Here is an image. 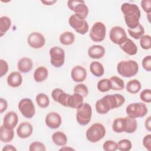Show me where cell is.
I'll return each instance as SVG.
<instances>
[{"mask_svg":"<svg viewBox=\"0 0 151 151\" xmlns=\"http://www.w3.org/2000/svg\"><path fill=\"white\" fill-rule=\"evenodd\" d=\"M50 63L55 68L63 66L65 62L64 50L60 47L54 46L50 48Z\"/></svg>","mask_w":151,"mask_h":151,"instance_id":"cell-8","label":"cell"},{"mask_svg":"<svg viewBox=\"0 0 151 151\" xmlns=\"http://www.w3.org/2000/svg\"><path fill=\"white\" fill-rule=\"evenodd\" d=\"M140 82L137 79H133L128 81L126 84V88L127 91L132 94L137 93L141 89Z\"/></svg>","mask_w":151,"mask_h":151,"instance_id":"cell-31","label":"cell"},{"mask_svg":"<svg viewBox=\"0 0 151 151\" xmlns=\"http://www.w3.org/2000/svg\"><path fill=\"white\" fill-rule=\"evenodd\" d=\"M45 123L50 129H55L61 126L62 119L60 115L57 112H50L45 117Z\"/></svg>","mask_w":151,"mask_h":151,"instance_id":"cell-13","label":"cell"},{"mask_svg":"<svg viewBox=\"0 0 151 151\" xmlns=\"http://www.w3.org/2000/svg\"><path fill=\"white\" fill-rule=\"evenodd\" d=\"M18 122V116L14 111L8 112L3 119V125L6 128L14 129Z\"/></svg>","mask_w":151,"mask_h":151,"instance_id":"cell-18","label":"cell"},{"mask_svg":"<svg viewBox=\"0 0 151 151\" xmlns=\"http://www.w3.org/2000/svg\"><path fill=\"white\" fill-rule=\"evenodd\" d=\"M120 9L124 15L125 23L129 28H134L140 24L141 12L137 5L125 2L121 5Z\"/></svg>","mask_w":151,"mask_h":151,"instance_id":"cell-1","label":"cell"},{"mask_svg":"<svg viewBox=\"0 0 151 151\" xmlns=\"http://www.w3.org/2000/svg\"><path fill=\"white\" fill-rule=\"evenodd\" d=\"M117 71L120 76L124 77H132L138 73L139 64L132 60L121 61L117 65Z\"/></svg>","mask_w":151,"mask_h":151,"instance_id":"cell-2","label":"cell"},{"mask_svg":"<svg viewBox=\"0 0 151 151\" xmlns=\"http://www.w3.org/2000/svg\"><path fill=\"white\" fill-rule=\"evenodd\" d=\"M143 146L148 150H151V134L146 135L143 139Z\"/></svg>","mask_w":151,"mask_h":151,"instance_id":"cell-47","label":"cell"},{"mask_svg":"<svg viewBox=\"0 0 151 151\" xmlns=\"http://www.w3.org/2000/svg\"><path fill=\"white\" fill-rule=\"evenodd\" d=\"M92 108L91 105L87 103H83V105L77 109L76 120L81 126L88 124L91 119Z\"/></svg>","mask_w":151,"mask_h":151,"instance_id":"cell-4","label":"cell"},{"mask_svg":"<svg viewBox=\"0 0 151 151\" xmlns=\"http://www.w3.org/2000/svg\"><path fill=\"white\" fill-rule=\"evenodd\" d=\"M126 117H119L114 119L112 124L113 130L117 133H120L126 131Z\"/></svg>","mask_w":151,"mask_h":151,"instance_id":"cell-25","label":"cell"},{"mask_svg":"<svg viewBox=\"0 0 151 151\" xmlns=\"http://www.w3.org/2000/svg\"><path fill=\"white\" fill-rule=\"evenodd\" d=\"M84 97L77 93H74L70 95L67 101L68 107L72 109H78L83 104Z\"/></svg>","mask_w":151,"mask_h":151,"instance_id":"cell-23","label":"cell"},{"mask_svg":"<svg viewBox=\"0 0 151 151\" xmlns=\"http://www.w3.org/2000/svg\"><path fill=\"white\" fill-rule=\"evenodd\" d=\"M90 71L95 77H99L104 73V68L101 63L99 61H93L90 65Z\"/></svg>","mask_w":151,"mask_h":151,"instance_id":"cell-28","label":"cell"},{"mask_svg":"<svg viewBox=\"0 0 151 151\" xmlns=\"http://www.w3.org/2000/svg\"><path fill=\"white\" fill-rule=\"evenodd\" d=\"M27 42L31 48L39 49L45 45V39L44 36L40 32H32L28 35Z\"/></svg>","mask_w":151,"mask_h":151,"instance_id":"cell-12","label":"cell"},{"mask_svg":"<svg viewBox=\"0 0 151 151\" xmlns=\"http://www.w3.org/2000/svg\"><path fill=\"white\" fill-rule=\"evenodd\" d=\"M110 110L114 109L122 106L125 102L124 97L120 94H114L104 96Z\"/></svg>","mask_w":151,"mask_h":151,"instance_id":"cell-14","label":"cell"},{"mask_svg":"<svg viewBox=\"0 0 151 151\" xmlns=\"http://www.w3.org/2000/svg\"><path fill=\"white\" fill-rule=\"evenodd\" d=\"M143 68L147 71H151V55H148L145 57L142 60Z\"/></svg>","mask_w":151,"mask_h":151,"instance_id":"cell-44","label":"cell"},{"mask_svg":"<svg viewBox=\"0 0 151 151\" xmlns=\"http://www.w3.org/2000/svg\"><path fill=\"white\" fill-rule=\"evenodd\" d=\"M105 127L101 123L93 124L86 131L87 139L91 143H96L102 139L106 134Z\"/></svg>","mask_w":151,"mask_h":151,"instance_id":"cell-3","label":"cell"},{"mask_svg":"<svg viewBox=\"0 0 151 151\" xmlns=\"http://www.w3.org/2000/svg\"><path fill=\"white\" fill-rule=\"evenodd\" d=\"M105 48L101 45H93L87 51L88 56L93 59H100L105 54Z\"/></svg>","mask_w":151,"mask_h":151,"instance_id":"cell-19","label":"cell"},{"mask_svg":"<svg viewBox=\"0 0 151 151\" xmlns=\"http://www.w3.org/2000/svg\"><path fill=\"white\" fill-rule=\"evenodd\" d=\"M21 114L27 119H31L35 113V109L32 101L29 98L21 99L18 105Z\"/></svg>","mask_w":151,"mask_h":151,"instance_id":"cell-10","label":"cell"},{"mask_svg":"<svg viewBox=\"0 0 151 151\" xmlns=\"http://www.w3.org/2000/svg\"><path fill=\"white\" fill-rule=\"evenodd\" d=\"M97 89L101 92H107L111 89V84L110 79L103 78L97 83Z\"/></svg>","mask_w":151,"mask_h":151,"instance_id":"cell-37","label":"cell"},{"mask_svg":"<svg viewBox=\"0 0 151 151\" xmlns=\"http://www.w3.org/2000/svg\"><path fill=\"white\" fill-rule=\"evenodd\" d=\"M8 107V102L7 101L4 99V98H1L0 99V113H2L4 112Z\"/></svg>","mask_w":151,"mask_h":151,"instance_id":"cell-48","label":"cell"},{"mask_svg":"<svg viewBox=\"0 0 151 151\" xmlns=\"http://www.w3.org/2000/svg\"><path fill=\"white\" fill-rule=\"evenodd\" d=\"M109 37L114 44L119 45L125 42L127 38L125 30L120 26H115L111 28Z\"/></svg>","mask_w":151,"mask_h":151,"instance_id":"cell-11","label":"cell"},{"mask_svg":"<svg viewBox=\"0 0 151 151\" xmlns=\"http://www.w3.org/2000/svg\"><path fill=\"white\" fill-rule=\"evenodd\" d=\"M127 31L130 36L135 40L140 39L145 33L144 27L140 23L136 28L133 29L129 28Z\"/></svg>","mask_w":151,"mask_h":151,"instance_id":"cell-33","label":"cell"},{"mask_svg":"<svg viewBox=\"0 0 151 151\" xmlns=\"http://www.w3.org/2000/svg\"><path fill=\"white\" fill-rule=\"evenodd\" d=\"M68 24L71 27L80 34L84 35L88 31L89 26L87 21L75 14H73L69 17Z\"/></svg>","mask_w":151,"mask_h":151,"instance_id":"cell-6","label":"cell"},{"mask_svg":"<svg viewBox=\"0 0 151 151\" xmlns=\"http://www.w3.org/2000/svg\"><path fill=\"white\" fill-rule=\"evenodd\" d=\"M36 102L41 108H46L49 106L50 100L48 96L44 93H39L35 97Z\"/></svg>","mask_w":151,"mask_h":151,"instance_id":"cell-35","label":"cell"},{"mask_svg":"<svg viewBox=\"0 0 151 151\" xmlns=\"http://www.w3.org/2000/svg\"><path fill=\"white\" fill-rule=\"evenodd\" d=\"M68 8L78 17L85 19L88 14V8L82 0H69L67 1Z\"/></svg>","mask_w":151,"mask_h":151,"instance_id":"cell-5","label":"cell"},{"mask_svg":"<svg viewBox=\"0 0 151 151\" xmlns=\"http://www.w3.org/2000/svg\"><path fill=\"white\" fill-rule=\"evenodd\" d=\"M2 151H17V149L12 145H6L2 148Z\"/></svg>","mask_w":151,"mask_h":151,"instance_id":"cell-50","label":"cell"},{"mask_svg":"<svg viewBox=\"0 0 151 151\" xmlns=\"http://www.w3.org/2000/svg\"><path fill=\"white\" fill-rule=\"evenodd\" d=\"M11 26V19L6 16L0 17V37H2Z\"/></svg>","mask_w":151,"mask_h":151,"instance_id":"cell-32","label":"cell"},{"mask_svg":"<svg viewBox=\"0 0 151 151\" xmlns=\"http://www.w3.org/2000/svg\"><path fill=\"white\" fill-rule=\"evenodd\" d=\"M120 48L127 54L134 55L137 54V47L136 44L130 39L127 38L125 42L120 45Z\"/></svg>","mask_w":151,"mask_h":151,"instance_id":"cell-20","label":"cell"},{"mask_svg":"<svg viewBox=\"0 0 151 151\" xmlns=\"http://www.w3.org/2000/svg\"><path fill=\"white\" fill-rule=\"evenodd\" d=\"M41 3L44 4L45 5H51L57 2V1L52 0V1H41Z\"/></svg>","mask_w":151,"mask_h":151,"instance_id":"cell-51","label":"cell"},{"mask_svg":"<svg viewBox=\"0 0 151 151\" xmlns=\"http://www.w3.org/2000/svg\"><path fill=\"white\" fill-rule=\"evenodd\" d=\"M33 66L32 60L28 57H22L19 60L17 63L18 70L24 73L29 72Z\"/></svg>","mask_w":151,"mask_h":151,"instance_id":"cell-22","label":"cell"},{"mask_svg":"<svg viewBox=\"0 0 151 151\" xmlns=\"http://www.w3.org/2000/svg\"><path fill=\"white\" fill-rule=\"evenodd\" d=\"M33 127L31 123L27 122L21 123L17 129V134L21 139H27L32 133Z\"/></svg>","mask_w":151,"mask_h":151,"instance_id":"cell-16","label":"cell"},{"mask_svg":"<svg viewBox=\"0 0 151 151\" xmlns=\"http://www.w3.org/2000/svg\"><path fill=\"white\" fill-rule=\"evenodd\" d=\"M111 84V89L113 90H122L124 88V81L117 76H113L110 78Z\"/></svg>","mask_w":151,"mask_h":151,"instance_id":"cell-34","label":"cell"},{"mask_svg":"<svg viewBox=\"0 0 151 151\" xmlns=\"http://www.w3.org/2000/svg\"><path fill=\"white\" fill-rule=\"evenodd\" d=\"M96 111L100 114H105L110 110L109 106L104 97L96 101Z\"/></svg>","mask_w":151,"mask_h":151,"instance_id":"cell-29","label":"cell"},{"mask_svg":"<svg viewBox=\"0 0 151 151\" xmlns=\"http://www.w3.org/2000/svg\"><path fill=\"white\" fill-rule=\"evenodd\" d=\"M48 76V71L44 66H40L36 68L34 73V79L36 82L40 83L46 80Z\"/></svg>","mask_w":151,"mask_h":151,"instance_id":"cell-26","label":"cell"},{"mask_svg":"<svg viewBox=\"0 0 151 151\" xmlns=\"http://www.w3.org/2000/svg\"><path fill=\"white\" fill-rule=\"evenodd\" d=\"M148 110L145 104L143 103H133L129 104L126 109L128 116L133 119L143 117L147 113Z\"/></svg>","mask_w":151,"mask_h":151,"instance_id":"cell-7","label":"cell"},{"mask_svg":"<svg viewBox=\"0 0 151 151\" xmlns=\"http://www.w3.org/2000/svg\"><path fill=\"white\" fill-rule=\"evenodd\" d=\"M74 93L81 95L83 97L87 96L88 90L87 87L84 84H78L74 87Z\"/></svg>","mask_w":151,"mask_h":151,"instance_id":"cell-39","label":"cell"},{"mask_svg":"<svg viewBox=\"0 0 151 151\" xmlns=\"http://www.w3.org/2000/svg\"><path fill=\"white\" fill-rule=\"evenodd\" d=\"M132 147L131 142L126 139L119 140L117 143V149L120 151H129Z\"/></svg>","mask_w":151,"mask_h":151,"instance_id":"cell-38","label":"cell"},{"mask_svg":"<svg viewBox=\"0 0 151 151\" xmlns=\"http://www.w3.org/2000/svg\"><path fill=\"white\" fill-rule=\"evenodd\" d=\"M126 129L125 132L127 133H134L137 127V121L135 119L130 117L129 116H126Z\"/></svg>","mask_w":151,"mask_h":151,"instance_id":"cell-36","label":"cell"},{"mask_svg":"<svg viewBox=\"0 0 151 151\" xmlns=\"http://www.w3.org/2000/svg\"><path fill=\"white\" fill-rule=\"evenodd\" d=\"M8 84L12 87H18L22 83V76L18 71H13L9 74L7 79Z\"/></svg>","mask_w":151,"mask_h":151,"instance_id":"cell-21","label":"cell"},{"mask_svg":"<svg viewBox=\"0 0 151 151\" xmlns=\"http://www.w3.org/2000/svg\"><path fill=\"white\" fill-rule=\"evenodd\" d=\"M106 25L101 22H95L90 31V37L94 42H101L106 37Z\"/></svg>","mask_w":151,"mask_h":151,"instance_id":"cell-9","label":"cell"},{"mask_svg":"<svg viewBox=\"0 0 151 151\" xmlns=\"http://www.w3.org/2000/svg\"><path fill=\"white\" fill-rule=\"evenodd\" d=\"M52 140L57 146H63L67 143V137L63 132L57 131L52 134Z\"/></svg>","mask_w":151,"mask_h":151,"instance_id":"cell-27","label":"cell"},{"mask_svg":"<svg viewBox=\"0 0 151 151\" xmlns=\"http://www.w3.org/2000/svg\"><path fill=\"white\" fill-rule=\"evenodd\" d=\"M14 137L13 129H10L5 127L3 124L0 127V140L4 143H8L12 140Z\"/></svg>","mask_w":151,"mask_h":151,"instance_id":"cell-24","label":"cell"},{"mask_svg":"<svg viewBox=\"0 0 151 151\" xmlns=\"http://www.w3.org/2000/svg\"><path fill=\"white\" fill-rule=\"evenodd\" d=\"M0 77H2L7 73L9 67L7 62L3 59H1L0 60Z\"/></svg>","mask_w":151,"mask_h":151,"instance_id":"cell-45","label":"cell"},{"mask_svg":"<svg viewBox=\"0 0 151 151\" xmlns=\"http://www.w3.org/2000/svg\"><path fill=\"white\" fill-rule=\"evenodd\" d=\"M29 151H45L46 147L44 143L40 142H34L31 143L29 147Z\"/></svg>","mask_w":151,"mask_h":151,"instance_id":"cell-42","label":"cell"},{"mask_svg":"<svg viewBox=\"0 0 151 151\" xmlns=\"http://www.w3.org/2000/svg\"><path fill=\"white\" fill-rule=\"evenodd\" d=\"M70 94L65 93L62 89L59 88H54L51 92L52 99L64 107H68L67 101Z\"/></svg>","mask_w":151,"mask_h":151,"instance_id":"cell-15","label":"cell"},{"mask_svg":"<svg viewBox=\"0 0 151 151\" xmlns=\"http://www.w3.org/2000/svg\"><path fill=\"white\" fill-rule=\"evenodd\" d=\"M145 128L149 131H151V117L149 116L145 120Z\"/></svg>","mask_w":151,"mask_h":151,"instance_id":"cell-49","label":"cell"},{"mask_svg":"<svg viewBox=\"0 0 151 151\" xmlns=\"http://www.w3.org/2000/svg\"><path fill=\"white\" fill-rule=\"evenodd\" d=\"M103 149L105 151H115L117 149V143L114 140H106L103 143Z\"/></svg>","mask_w":151,"mask_h":151,"instance_id":"cell-41","label":"cell"},{"mask_svg":"<svg viewBox=\"0 0 151 151\" xmlns=\"http://www.w3.org/2000/svg\"><path fill=\"white\" fill-rule=\"evenodd\" d=\"M141 6L143 10L147 14L151 12V1L143 0L141 1Z\"/></svg>","mask_w":151,"mask_h":151,"instance_id":"cell-46","label":"cell"},{"mask_svg":"<svg viewBox=\"0 0 151 151\" xmlns=\"http://www.w3.org/2000/svg\"><path fill=\"white\" fill-rule=\"evenodd\" d=\"M59 40L62 44L64 45H69L74 42L75 35L72 32L65 31L60 35Z\"/></svg>","mask_w":151,"mask_h":151,"instance_id":"cell-30","label":"cell"},{"mask_svg":"<svg viewBox=\"0 0 151 151\" xmlns=\"http://www.w3.org/2000/svg\"><path fill=\"white\" fill-rule=\"evenodd\" d=\"M71 77L75 82H82L84 81L87 77V71L85 68L82 66H75L71 71Z\"/></svg>","mask_w":151,"mask_h":151,"instance_id":"cell-17","label":"cell"},{"mask_svg":"<svg viewBox=\"0 0 151 151\" xmlns=\"http://www.w3.org/2000/svg\"><path fill=\"white\" fill-rule=\"evenodd\" d=\"M140 99L145 103L151 102V91L150 89H145L140 94Z\"/></svg>","mask_w":151,"mask_h":151,"instance_id":"cell-43","label":"cell"},{"mask_svg":"<svg viewBox=\"0 0 151 151\" xmlns=\"http://www.w3.org/2000/svg\"><path fill=\"white\" fill-rule=\"evenodd\" d=\"M140 45L144 50H149L151 47V37L149 35H143L140 38Z\"/></svg>","mask_w":151,"mask_h":151,"instance_id":"cell-40","label":"cell"}]
</instances>
